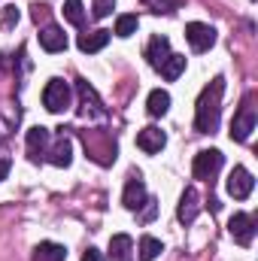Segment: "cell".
<instances>
[{
  "label": "cell",
  "instance_id": "7a4b0ae2",
  "mask_svg": "<svg viewBox=\"0 0 258 261\" xmlns=\"http://www.w3.org/2000/svg\"><path fill=\"white\" fill-rule=\"evenodd\" d=\"M76 91H79V116L82 119H104L107 110L97 97V91L88 85V79H76Z\"/></svg>",
  "mask_w": 258,
  "mask_h": 261
},
{
  "label": "cell",
  "instance_id": "4fadbf2b",
  "mask_svg": "<svg viewBox=\"0 0 258 261\" xmlns=\"http://www.w3.org/2000/svg\"><path fill=\"white\" fill-rule=\"evenodd\" d=\"M40 46L46 52H64L67 49V34L58 28V24H46L40 31Z\"/></svg>",
  "mask_w": 258,
  "mask_h": 261
},
{
  "label": "cell",
  "instance_id": "4316f807",
  "mask_svg": "<svg viewBox=\"0 0 258 261\" xmlns=\"http://www.w3.org/2000/svg\"><path fill=\"white\" fill-rule=\"evenodd\" d=\"M82 261H104V252L94 249V246H88V249L82 252Z\"/></svg>",
  "mask_w": 258,
  "mask_h": 261
},
{
  "label": "cell",
  "instance_id": "5bb4252c",
  "mask_svg": "<svg viewBox=\"0 0 258 261\" xmlns=\"http://www.w3.org/2000/svg\"><path fill=\"white\" fill-rule=\"evenodd\" d=\"M107 43H110V31H88V34H79V40H76L79 52H85V55L100 52Z\"/></svg>",
  "mask_w": 258,
  "mask_h": 261
},
{
  "label": "cell",
  "instance_id": "7c38bea8",
  "mask_svg": "<svg viewBox=\"0 0 258 261\" xmlns=\"http://www.w3.org/2000/svg\"><path fill=\"white\" fill-rule=\"evenodd\" d=\"M200 197L194 189H186L183 197H179V206H176V216H179V222L183 225H192L194 219H197V213H200V203H197Z\"/></svg>",
  "mask_w": 258,
  "mask_h": 261
},
{
  "label": "cell",
  "instance_id": "6da1fadb",
  "mask_svg": "<svg viewBox=\"0 0 258 261\" xmlns=\"http://www.w3.org/2000/svg\"><path fill=\"white\" fill-rule=\"evenodd\" d=\"M222 91H225V79L216 76L197 97L194 107V130L197 134H213L219 128V116H222Z\"/></svg>",
  "mask_w": 258,
  "mask_h": 261
},
{
  "label": "cell",
  "instance_id": "277c9868",
  "mask_svg": "<svg viewBox=\"0 0 258 261\" xmlns=\"http://www.w3.org/2000/svg\"><path fill=\"white\" fill-rule=\"evenodd\" d=\"M43 107L49 113H64L70 107V85L64 79H49L43 88Z\"/></svg>",
  "mask_w": 258,
  "mask_h": 261
},
{
  "label": "cell",
  "instance_id": "5b68a950",
  "mask_svg": "<svg viewBox=\"0 0 258 261\" xmlns=\"http://www.w3.org/2000/svg\"><path fill=\"white\" fill-rule=\"evenodd\" d=\"M255 125H258L255 107L246 100V103L240 107V113L234 116V122H231V140H237V143H246V140H249V134L255 130Z\"/></svg>",
  "mask_w": 258,
  "mask_h": 261
},
{
  "label": "cell",
  "instance_id": "9a60e30c",
  "mask_svg": "<svg viewBox=\"0 0 258 261\" xmlns=\"http://www.w3.org/2000/svg\"><path fill=\"white\" fill-rule=\"evenodd\" d=\"M49 140H52V134H49V128H43V125H37V128L28 130V152H31L34 161H40V155L46 152Z\"/></svg>",
  "mask_w": 258,
  "mask_h": 261
},
{
  "label": "cell",
  "instance_id": "e0dca14e",
  "mask_svg": "<svg viewBox=\"0 0 258 261\" xmlns=\"http://www.w3.org/2000/svg\"><path fill=\"white\" fill-rule=\"evenodd\" d=\"M110 261H134V240L128 234H116L110 240Z\"/></svg>",
  "mask_w": 258,
  "mask_h": 261
},
{
  "label": "cell",
  "instance_id": "ffe728a7",
  "mask_svg": "<svg viewBox=\"0 0 258 261\" xmlns=\"http://www.w3.org/2000/svg\"><path fill=\"white\" fill-rule=\"evenodd\" d=\"M183 70H186V55H170V58L161 64L158 73H161L167 82H173V79H179V73H183Z\"/></svg>",
  "mask_w": 258,
  "mask_h": 261
},
{
  "label": "cell",
  "instance_id": "2e32d148",
  "mask_svg": "<svg viewBox=\"0 0 258 261\" xmlns=\"http://www.w3.org/2000/svg\"><path fill=\"white\" fill-rule=\"evenodd\" d=\"M70 161H73V143L61 134V137L55 140V146L49 149V164H55V167H70Z\"/></svg>",
  "mask_w": 258,
  "mask_h": 261
},
{
  "label": "cell",
  "instance_id": "d4e9b609",
  "mask_svg": "<svg viewBox=\"0 0 258 261\" xmlns=\"http://www.w3.org/2000/svg\"><path fill=\"white\" fill-rule=\"evenodd\" d=\"M113 9H116V0H94V15L97 18H107Z\"/></svg>",
  "mask_w": 258,
  "mask_h": 261
},
{
  "label": "cell",
  "instance_id": "484cf974",
  "mask_svg": "<svg viewBox=\"0 0 258 261\" xmlns=\"http://www.w3.org/2000/svg\"><path fill=\"white\" fill-rule=\"evenodd\" d=\"M12 24H18V9L15 6H6L3 9V28H12Z\"/></svg>",
  "mask_w": 258,
  "mask_h": 261
},
{
  "label": "cell",
  "instance_id": "8992f818",
  "mask_svg": "<svg viewBox=\"0 0 258 261\" xmlns=\"http://www.w3.org/2000/svg\"><path fill=\"white\" fill-rule=\"evenodd\" d=\"M228 234L240 243V246H249L255 240V216L249 213H234L231 222H228Z\"/></svg>",
  "mask_w": 258,
  "mask_h": 261
},
{
  "label": "cell",
  "instance_id": "ba28073f",
  "mask_svg": "<svg viewBox=\"0 0 258 261\" xmlns=\"http://www.w3.org/2000/svg\"><path fill=\"white\" fill-rule=\"evenodd\" d=\"M252 189H255V179H252V173L246 167H234L228 173V195L234 200H246L252 195Z\"/></svg>",
  "mask_w": 258,
  "mask_h": 261
},
{
  "label": "cell",
  "instance_id": "3957f363",
  "mask_svg": "<svg viewBox=\"0 0 258 261\" xmlns=\"http://www.w3.org/2000/svg\"><path fill=\"white\" fill-rule=\"evenodd\" d=\"M222 164H225V155H222L219 149H203V152H197V155H194V164H192L194 179L210 182V179L219 173V167H222Z\"/></svg>",
  "mask_w": 258,
  "mask_h": 261
},
{
  "label": "cell",
  "instance_id": "52a82bcc",
  "mask_svg": "<svg viewBox=\"0 0 258 261\" xmlns=\"http://www.w3.org/2000/svg\"><path fill=\"white\" fill-rule=\"evenodd\" d=\"M186 40H189V46L194 52H207L216 43V28L203 24V21H189L186 24Z\"/></svg>",
  "mask_w": 258,
  "mask_h": 261
},
{
  "label": "cell",
  "instance_id": "30bf717a",
  "mask_svg": "<svg viewBox=\"0 0 258 261\" xmlns=\"http://www.w3.org/2000/svg\"><path fill=\"white\" fill-rule=\"evenodd\" d=\"M164 143H167L164 130L155 128V125H149V128H143L140 134H137V146H140L146 155H155V152H161V149H164Z\"/></svg>",
  "mask_w": 258,
  "mask_h": 261
},
{
  "label": "cell",
  "instance_id": "603a6c76",
  "mask_svg": "<svg viewBox=\"0 0 258 261\" xmlns=\"http://www.w3.org/2000/svg\"><path fill=\"white\" fill-rule=\"evenodd\" d=\"M64 18L70 24L82 28L85 24V9H82V0H64Z\"/></svg>",
  "mask_w": 258,
  "mask_h": 261
},
{
  "label": "cell",
  "instance_id": "83f0119b",
  "mask_svg": "<svg viewBox=\"0 0 258 261\" xmlns=\"http://www.w3.org/2000/svg\"><path fill=\"white\" fill-rule=\"evenodd\" d=\"M9 167H12V161H9V158H0V182L9 176Z\"/></svg>",
  "mask_w": 258,
  "mask_h": 261
},
{
  "label": "cell",
  "instance_id": "8fae6325",
  "mask_svg": "<svg viewBox=\"0 0 258 261\" xmlns=\"http://www.w3.org/2000/svg\"><path fill=\"white\" fill-rule=\"evenodd\" d=\"M170 58V40L167 37H152L149 40V46H146V61H149V67H155V70H161V64Z\"/></svg>",
  "mask_w": 258,
  "mask_h": 261
},
{
  "label": "cell",
  "instance_id": "7402d4cb",
  "mask_svg": "<svg viewBox=\"0 0 258 261\" xmlns=\"http://www.w3.org/2000/svg\"><path fill=\"white\" fill-rule=\"evenodd\" d=\"M137 28H140V18H137V15H131V12L116 18V37H122V40L134 37V34H137Z\"/></svg>",
  "mask_w": 258,
  "mask_h": 261
},
{
  "label": "cell",
  "instance_id": "9c48e42d",
  "mask_svg": "<svg viewBox=\"0 0 258 261\" xmlns=\"http://www.w3.org/2000/svg\"><path fill=\"white\" fill-rule=\"evenodd\" d=\"M122 203H125V210H131V213H137L146 203V182H143L140 173H131L128 176L125 192H122Z\"/></svg>",
  "mask_w": 258,
  "mask_h": 261
},
{
  "label": "cell",
  "instance_id": "ac0fdd59",
  "mask_svg": "<svg viewBox=\"0 0 258 261\" xmlns=\"http://www.w3.org/2000/svg\"><path fill=\"white\" fill-rule=\"evenodd\" d=\"M67 258V246L61 243H52V240H43L34 246V261H64Z\"/></svg>",
  "mask_w": 258,
  "mask_h": 261
},
{
  "label": "cell",
  "instance_id": "d6986e66",
  "mask_svg": "<svg viewBox=\"0 0 258 261\" xmlns=\"http://www.w3.org/2000/svg\"><path fill=\"white\" fill-rule=\"evenodd\" d=\"M167 110H170V94H167L164 88L149 91V97H146V113H149L152 119H158V116H164Z\"/></svg>",
  "mask_w": 258,
  "mask_h": 261
},
{
  "label": "cell",
  "instance_id": "44dd1931",
  "mask_svg": "<svg viewBox=\"0 0 258 261\" xmlns=\"http://www.w3.org/2000/svg\"><path fill=\"white\" fill-rule=\"evenodd\" d=\"M164 252V246H161V240H155V237H140V261H155L158 255Z\"/></svg>",
  "mask_w": 258,
  "mask_h": 261
},
{
  "label": "cell",
  "instance_id": "cb8c5ba5",
  "mask_svg": "<svg viewBox=\"0 0 258 261\" xmlns=\"http://www.w3.org/2000/svg\"><path fill=\"white\" fill-rule=\"evenodd\" d=\"M152 12H173L179 6V0H143Z\"/></svg>",
  "mask_w": 258,
  "mask_h": 261
}]
</instances>
